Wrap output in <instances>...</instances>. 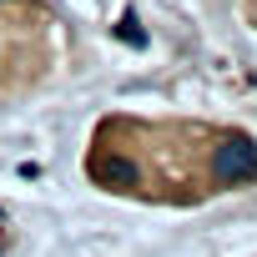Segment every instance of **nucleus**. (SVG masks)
Returning <instances> with one entry per match:
<instances>
[{
	"label": "nucleus",
	"instance_id": "obj_3",
	"mask_svg": "<svg viewBox=\"0 0 257 257\" xmlns=\"http://www.w3.org/2000/svg\"><path fill=\"white\" fill-rule=\"evenodd\" d=\"M247 11H252V16H257V0H247Z\"/></svg>",
	"mask_w": 257,
	"mask_h": 257
},
{
	"label": "nucleus",
	"instance_id": "obj_1",
	"mask_svg": "<svg viewBox=\"0 0 257 257\" xmlns=\"http://www.w3.org/2000/svg\"><path fill=\"white\" fill-rule=\"evenodd\" d=\"M91 182L157 202H202L257 182V147L247 132L207 121H142L106 116L86 157Z\"/></svg>",
	"mask_w": 257,
	"mask_h": 257
},
{
	"label": "nucleus",
	"instance_id": "obj_2",
	"mask_svg": "<svg viewBox=\"0 0 257 257\" xmlns=\"http://www.w3.org/2000/svg\"><path fill=\"white\" fill-rule=\"evenodd\" d=\"M56 61V21L46 0H0V96L36 86Z\"/></svg>",
	"mask_w": 257,
	"mask_h": 257
}]
</instances>
